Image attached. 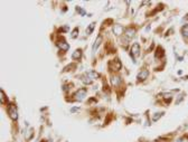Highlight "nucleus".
Here are the masks:
<instances>
[{
    "mask_svg": "<svg viewBox=\"0 0 188 142\" xmlns=\"http://www.w3.org/2000/svg\"><path fill=\"white\" fill-rule=\"evenodd\" d=\"M109 67H110L111 71H115V72H118V71L121 70L122 64H121V62L119 60V58H115V59L111 60V62L109 63Z\"/></svg>",
    "mask_w": 188,
    "mask_h": 142,
    "instance_id": "f03ea898",
    "label": "nucleus"
},
{
    "mask_svg": "<svg viewBox=\"0 0 188 142\" xmlns=\"http://www.w3.org/2000/svg\"><path fill=\"white\" fill-rule=\"evenodd\" d=\"M77 36H78V28L76 27V28H74V29H73V31H72L71 37H72V38H76Z\"/></svg>",
    "mask_w": 188,
    "mask_h": 142,
    "instance_id": "a211bd4d",
    "label": "nucleus"
},
{
    "mask_svg": "<svg viewBox=\"0 0 188 142\" xmlns=\"http://www.w3.org/2000/svg\"><path fill=\"white\" fill-rule=\"evenodd\" d=\"M183 99H184V94H180V95H178V99L176 100V105H178V104L180 103L181 101H183Z\"/></svg>",
    "mask_w": 188,
    "mask_h": 142,
    "instance_id": "412c9836",
    "label": "nucleus"
},
{
    "mask_svg": "<svg viewBox=\"0 0 188 142\" xmlns=\"http://www.w3.org/2000/svg\"><path fill=\"white\" fill-rule=\"evenodd\" d=\"M76 11H77V12H80V14L82 15V16H85V15H86V12L84 11V10L82 9V8H81V7H76Z\"/></svg>",
    "mask_w": 188,
    "mask_h": 142,
    "instance_id": "aec40b11",
    "label": "nucleus"
},
{
    "mask_svg": "<svg viewBox=\"0 0 188 142\" xmlns=\"http://www.w3.org/2000/svg\"><path fill=\"white\" fill-rule=\"evenodd\" d=\"M125 35H127L128 38H133L134 35H136V28H133V27H129V28L125 30Z\"/></svg>",
    "mask_w": 188,
    "mask_h": 142,
    "instance_id": "9d476101",
    "label": "nucleus"
},
{
    "mask_svg": "<svg viewBox=\"0 0 188 142\" xmlns=\"http://www.w3.org/2000/svg\"><path fill=\"white\" fill-rule=\"evenodd\" d=\"M33 135H34V131H33V129H30V130L28 131V134L26 135V139H27V140H30Z\"/></svg>",
    "mask_w": 188,
    "mask_h": 142,
    "instance_id": "6ab92c4d",
    "label": "nucleus"
},
{
    "mask_svg": "<svg viewBox=\"0 0 188 142\" xmlns=\"http://www.w3.org/2000/svg\"><path fill=\"white\" fill-rule=\"evenodd\" d=\"M164 114H165L164 112H160V113H156V114H154V118H152V121H154V122H156V121H158L159 119L161 118V116L164 115Z\"/></svg>",
    "mask_w": 188,
    "mask_h": 142,
    "instance_id": "f3484780",
    "label": "nucleus"
},
{
    "mask_svg": "<svg viewBox=\"0 0 188 142\" xmlns=\"http://www.w3.org/2000/svg\"><path fill=\"white\" fill-rule=\"evenodd\" d=\"M82 81H83V83H84V84H86V85L92 84V80H91V78L87 76V75H85V76L82 77Z\"/></svg>",
    "mask_w": 188,
    "mask_h": 142,
    "instance_id": "dca6fc26",
    "label": "nucleus"
},
{
    "mask_svg": "<svg viewBox=\"0 0 188 142\" xmlns=\"http://www.w3.org/2000/svg\"><path fill=\"white\" fill-rule=\"evenodd\" d=\"M85 96H86V89H84V87L83 89H77V92L74 94V99H75L76 101H78V102L83 101Z\"/></svg>",
    "mask_w": 188,
    "mask_h": 142,
    "instance_id": "7ed1b4c3",
    "label": "nucleus"
},
{
    "mask_svg": "<svg viewBox=\"0 0 188 142\" xmlns=\"http://www.w3.org/2000/svg\"><path fill=\"white\" fill-rule=\"evenodd\" d=\"M156 52H157V53H156V57H158V58L162 57V56L165 55V52H164V49L161 48V47H158Z\"/></svg>",
    "mask_w": 188,
    "mask_h": 142,
    "instance_id": "2eb2a0df",
    "label": "nucleus"
},
{
    "mask_svg": "<svg viewBox=\"0 0 188 142\" xmlns=\"http://www.w3.org/2000/svg\"><path fill=\"white\" fill-rule=\"evenodd\" d=\"M183 33H184V35H185V36L188 37V26L184 27V28H183Z\"/></svg>",
    "mask_w": 188,
    "mask_h": 142,
    "instance_id": "4be33fe9",
    "label": "nucleus"
},
{
    "mask_svg": "<svg viewBox=\"0 0 188 142\" xmlns=\"http://www.w3.org/2000/svg\"><path fill=\"white\" fill-rule=\"evenodd\" d=\"M148 76H149V71L148 70H142L137 76L138 82H143L146 78H148Z\"/></svg>",
    "mask_w": 188,
    "mask_h": 142,
    "instance_id": "423d86ee",
    "label": "nucleus"
},
{
    "mask_svg": "<svg viewBox=\"0 0 188 142\" xmlns=\"http://www.w3.org/2000/svg\"><path fill=\"white\" fill-rule=\"evenodd\" d=\"M57 46L59 47V49H62L63 52H67L69 49V45L67 43H66V40L62 37V38H59L58 43H57Z\"/></svg>",
    "mask_w": 188,
    "mask_h": 142,
    "instance_id": "39448f33",
    "label": "nucleus"
},
{
    "mask_svg": "<svg viewBox=\"0 0 188 142\" xmlns=\"http://www.w3.org/2000/svg\"><path fill=\"white\" fill-rule=\"evenodd\" d=\"M94 28H95V22H91L90 25H88V27L86 28V34L87 35H90V34H92V31L94 30Z\"/></svg>",
    "mask_w": 188,
    "mask_h": 142,
    "instance_id": "ddd939ff",
    "label": "nucleus"
},
{
    "mask_svg": "<svg viewBox=\"0 0 188 142\" xmlns=\"http://www.w3.org/2000/svg\"><path fill=\"white\" fill-rule=\"evenodd\" d=\"M123 33V27L120 26V25H114L113 26V34H115L117 36H120V35Z\"/></svg>",
    "mask_w": 188,
    "mask_h": 142,
    "instance_id": "6e6552de",
    "label": "nucleus"
},
{
    "mask_svg": "<svg viewBox=\"0 0 188 142\" xmlns=\"http://www.w3.org/2000/svg\"><path fill=\"white\" fill-rule=\"evenodd\" d=\"M77 108H78V107H73L71 111H72V112H75V111H77Z\"/></svg>",
    "mask_w": 188,
    "mask_h": 142,
    "instance_id": "5701e85b",
    "label": "nucleus"
},
{
    "mask_svg": "<svg viewBox=\"0 0 188 142\" xmlns=\"http://www.w3.org/2000/svg\"><path fill=\"white\" fill-rule=\"evenodd\" d=\"M111 82H112V84L114 85V86H118V85L121 83V78H120L119 76H113L112 78H111Z\"/></svg>",
    "mask_w": 188,
    "mask_h": 142,
    "instance_id": "4468645a",
    "label": "nucleus"
},
{
    "mask_svg": "<svg viewBox=\"0 0 188 142\" xmlns=\"http://www.w3.org/2000/svg\"><path fill=\"white\" fill-rule=\"evenodd\" d=\"M130 55L133 57V59L140 56V45L138 43H134L131 47V52H130Z\"/></svg>",
    "mask_w": 188,
    "mask_h": 142,
    "instance_id": "20e7f679",
    "label": "nucleus"
},
{
    "mask_svg": "<svg viewBox=\"0 0 188 142\" xmlns=\"http://www.w3.org/2000/svg\"><path fill=\"white\" fill-rule=\"evenodd\" d=\"M102 40H103V37L101 36V35H99V36H98V38H96V40L94 41V44H93V46H92V51H93V52H95L96 49L99 48V46L101 45Z\"/></svg>",
    "mask_w": 188,
    "mask_h": 142,
    "instance_id": "0eeeda50",
    "label": "nucleus"
},
{
    "mask_svg": "<svg viewBox=\"0 0 188 142\" xmlns=\"http://www.w3.org/2000/svg\"><path fill=\"white\" fill-rule=\"evenodd\" d=\"M0 95H1V104H2V105L7 104L8 103V99H7V96L5 95V92H3L2 89H0Z\"/></svg>",
    "mask_w": 188,
    "mask_h": 142,
    "instance_id": "f8f14e48",
    "label": "nucleus"
},
{
    "mask_svg": "<svg viewBox=\"0 0 188 142\" xmlns=\"http://www.w3.org/2000/svg\"><path fill=\"white\" fill-rule=\"evenodd\" d=\"M8 114L14 121H16L18 119V111L15 104H9L8 105Z\"/></svg>",
    "mask_w": 188,
    "mask_h": 142,
    "instance_id": "f257e3e1",
    "label": "nucleus"
},
{
    "mask_svg": "<svg viewBox=\"0 0 188 142\" xmlns=\"http://www.w3.org/2000/svg\"><path fill=\"white\" fill-rule=\"evenodd\" d=\"M47 142H53V141H51V140H48V141H47Z\"/></svg>",
    "mask_w": 188,
    "mask_h": 142,
    "instance_id": "b1692460",
    "label": "nucleus"
},
{
    "mask_svg": "<svg viewBox=\"0 0 188 142\" xmlns=\"http://www.w3.org/2000/svg\"><path fill=\"white\" fill-rule=\"evenodd\" d=\"M81 57H82V49H80V48L76 49V51L72 54V58H73L74 60H80Z\"/></svg>",
    "mask_w": 188,
    "mask_h": 142,
    "instance_id": "1a4fd4ad",
    "label": "nucleus"
},
{
    "mask_svg": "<svg viewBox=\"0 0 188 142\" xmlns=\"http://www.w3.org/2000/svg\"><path fill=\"white\" fill-rule=\"evenodd\" d=\"M87 75L88 77H90L91 80H98L99 77H100V75H99V73H96V72H94V71H90V72H87Z\"/></svg>",
    "mask_w": 188,
    "mask_h": 142,
    "instance_id": "9b49d317",
    "label": "nucleus"
}]
</instances>
